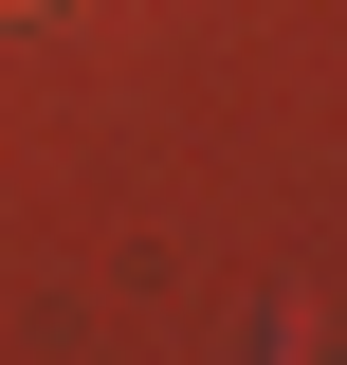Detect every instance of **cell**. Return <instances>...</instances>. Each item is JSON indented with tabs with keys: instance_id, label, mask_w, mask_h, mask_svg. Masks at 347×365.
<instances>
[{
	"instance_id": "obj_1",
	"label": "cell",
	"mask_w": 347,
	"mask_h": 365,
	"mask_svg": "<svg viewBox=\"0 0 347 365\" xmlns=\"http://www.w3.org/2000/svg\"><path fill=\"white\" fill-rule=\"evenodd\" d=\"M19 19H55V0H0V37H19Z\"/></svg>"
}]
</instances>
